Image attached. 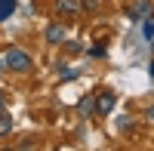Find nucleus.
<instances>
[{"label":"nucleus","mask_w":154,"mask_h":151,"mask_svg":"<svg viewBox=\"0 0 154 151\" xmlns=\"http://www.w3.org/2000/svg\"><path fill=\"white\" fill-rule=\"evenodd\" d=\"M89 53H93V56H105L108 49H105V43H99V46H93V49H89Z\"/></svg>","instance_id":"nucleus-11"},{"label":"nucleus","mask_w":154,"mask_h":151,"mask_svg":"<svg viewBox=\"0 0 154 151\" xmlns=\"http://www.w3.org/2000/svg\"><path fill=\"white\" fill-rule=\"evenodd\" d=\"M12 130V117L9 114H3V111H0V136H6Z\"/></svg>","instance_id":"nucleus-8"},{"label":"nucleus","mask_w":154,"mask_h":151,"mask_svg":"<svg viewBox=\"0 0 154 151\" xmlns=\"http://www.w3.org/2000/svg\"><path fill=\"white\" fill-rule=\"evenodd\" d=\"M80 6H83V9H96V6H99V0H83Z\"/></svg>","instance_id":"nucleus-12"},{"label":"nucleus","mask_w":154,"mask_h":151,"mask_svg":"<svg viewBox=\"0 0 154 151\" xmlns=\"http://www.w3.org/2000/svg\"><path fill=\"white\" fill-rule=\"evenodd\" d=\"M114 105H117V96H114L111 90H105V93L96 96V114H111Z\"/></svg>","instance_id":"nucleus-3"},{"label":"nucleus","mask_w":154,"mask_h":151,"mask_svg":"<svg viewBox=\"0 0 154 151\" xmlns=\"http://www.w3.org/2000/svg\"><path fill=\"white\" fill-rule=\"evenodd\" d=\"M151 9H154L151 0H133L130 9H126V16H130L133 22H142V19H148V16H151Z\"/></svg>","instance_id":"nucleus-2"},{"label":"nucleus","mask_w":154,"mask_h":151,"mask_svg":"<svg viewBox=\"0 0 154 151\" xmlns=\"http://www.w3.org/2000/svg\"><path fill=\"white\" fill-rule=\"evenodd\" d=\"M16 3L19 0H0V22H6L12 12H16Z\"/></svg>","instance_id":"nucleus-7"},{"label":"nucleus","mask_w":154,"mask_h":151,"mask_svg":"<svg viewBox=\"0 0 154 151\" xmlns=\"http://www.w3.org/2000/svg\"><path fill=\"white\" fill-rule=\"evenodd\" d=\"M56 12L65 19H77L80 16V3L77 0H56Z\"/></svg>","instance_id":"nucleus-4"},{"label":"nucleus","mask_w":154,"mask_h":151,"mask_svg":"<svg viewBox=\"0 0 154 151\" xmlns=\"http://www.w3.org/2000/svg\"><path fill=\"white\" fill-rule=\"evenodd\" d=\"M142 31H145V37H148V40H154V19H151V16L145 19V25H142Z\"/></svg>","instance_id":"nucleus-10"},{"label":"nucleus","mask_w":154,"mask_h":151,"mask_svg":"<svg viewBox=\"0 0 154 151\" xmlns=\"http://www.w3.org/2000/svg\"><path fill=\"white\" fill-rule=\"evenodd\" d=\"M77 111H80V117H93V111H96V96H83L80 105H77Z\"/></svg>","instance_id":"nucleus-6"},{"label":"nucleus","mask_w":154,"mask_h":151,"mask_svg":"<svg viewBox=\"0 0 154 151\" xmlns=\"http://www.w3.org/2000/svg\"><path fill=\"white\" fill-rule=\"evenodd\" d=\"M148 117H151V120H154V108H148Z\"/></svg>","instance_id":"nucleus-14"},{"label":"nucleus","mask_w":154,"mask_h":151,"mask_svg":"<svg viewBox=\"0 0 154 151\" xmlns=\"http://www.w3.org/2000/svg\"><path fill=\"white\" fill-rule=\"evenodd\" d=\"M65 49H68L71 56H77V53H83V43H80V40H68V43H65Z\"/></svg>","instance_id":"nucleus-9"},{"label":"nucleus","mask_w":154,"mask_h":151,"mask_svg":"<svg viewBox=\"0 0 154 151\" xmlns=\"http://www.w3.org/2000/svg\"><path fill=\"white\" fill-rule=\"evenodd\" d=\"M3 62H6V68L9 71H16V74H25V71H31V56L25 53V49H19V46H9L6 49V56H3Z\"/></svg>","instance_id":"nucleus-1"},{"label":"nucleus","mask_w":154,"mask_h":151,"mask_svg":"<svg viewBox=\"0 0 154 151\" xmlns=\"http://www.w3.org/2000/svg\"><path fill=\"white\" fill-rule=\"evenodd\" d=\"M43 37H46V43H65V25H49Z\"/></svg>","instance_id":"nucleus-5"},{"label":"nucleus","mask_w":154,"mask_h":151,"mask_svg":"<svg viewBox=\"0 0 154 151\" xmlns=\"http://www.w3.org/2000/svg\"><path fill=\"white\" fill-rule=\"evenodd\" d=\"M151 49H154V40H151Z\"/></svg>","instance_id":"nucleus-15"},{"label":"nucleus","mask_w":154,"mask_h":151,"mask_svg":"<svg viewBox=\"0 0 154 151\" xmlns=\"http://www.w3.org/2000/svg\"><path fill=\"white\" fill-rule=\"evenodd\" d=\"M0 111H3V90H0Z\"/></svg>","instance_id":"nucleus-13"}]
</instances>
